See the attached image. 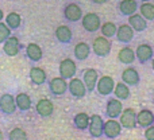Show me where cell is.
Returning <instances> with one entry per match:
<instances>
[{
  "label": "cell",
  "mask_w": 154,
  "mask_h": 140,
  "mask_svg": "<svg viewBox=\"0 0 154 140\" xmlns=\"http://www.w3.org/2000/svg\"><path fill=\"white\" fill-rule=\"evenodd\" d=\"M92 49L95 51L96 55L99 57H107L109 53H111V42L107 37H97L95 38L92 43Z\"/></svg>",
  "instance_id": "obj_1"
},
{
  "label": "cell",
  "mask_w": 154,
  "mask_h": 140,
  "mask_svg": "<svg viewBox=\"0 0 154 140\" xmlns=\"http://www.w3.org/2000/svg\"><path fill=\"white\" fill-rule=\"evenodd\" d=\"M128 24H130V26L133 27L134 31H137V32H142L147 28L146 19H145L142 15H137V13L130 15V18H128Z\"/></svg>",
  "instance_id": "obj_19"
},
{
  "label": "cell",
  "mask_w": 154,
  "mask_h": 140,
  "mask_svg": "<svg viewBox=\"0 0 154 140\" xmlns=\"http://www.w3.org/2000/svg\"><path fill=\"white\" fill-rule=\"evenodd\" d=\"M0 111L4 115H12L16 111L15 97L10 93H4L0 97Z\"/></svg>",
  "instance_id": "obj_7"
},
{
  "label": "cell",
  "mask_w": 154,
  "mask_h": 140,
  "mask_svg": "<svg viewBox=\"0 0 154 140\" xmlns=\"http://www.w3.org/2000/svg\"><path fill=\"white\" fill-rule=\"evenodd\" d=\"M91 54V47L88 43L80 42L75 46V57L77 61H85Z\"/></svg>",
  "instance_id": "obj_23"
},
{
  "label": "cell",
  "mask_w": 154,
  "mask_h": 140,
  "mask_svg": "<svg viewBox=\"0 0 154 140\" xmlns=\"http://www.w3.org/2000/svg\"><path fill=\"white\" fill-rule=\"evenodd\" d=\"M30 79L34 85H42L46 81V73L41 67H31L30 69Z\"/></svg>",
  "instance_id": "obj_26"
},
{
  "label": "cell",
  "mask_w": 154,
  "mask_h": 140,
  "mask_svg": "<svg viewBox=\"0 0 154 140\" xmlns=\"http://www.w3.org/2000/svg\"><path fill=\"white\" fill-rule=\"evenodd\" d=\"M0 140H3V132L0 131Z\"/></svg>",
  "instance_id": "obj_38"
},
{
  "label": "cell",
  "mask_w": 154,
  "mask_h": 140,
  "mask_svg": "<svg viewBox=\"0 0 154 140\" xmlns=\"http://www.w3.org/2000/svg\"><path fill=\"white\" fill-rule=\"evenodd\" d=\"M26 54H27V57H29V59H31V61H34V62L41 61L42 55H43L42 49H41L37 43H29L26 47Z\"/></svg>",
  "instance_id": "obj_24"
},
{
  "label": "cell",
  "mask_w": 154,
  "mask_h": 140,
  "mask_svg": "<svg viewBox=\"0 0 154 140\" xmlns=\"http://www.w3.org/2000/svg\"><path fill=\"white\" fill-rule=\"evenodd\" d=\"M72 31L68 26H60L56 28V38L60 43L68 45V43L72 42Z\"/></svg>",
  "instance_id": "obj_21"
},
{
  "label": "cell",
  "mask_w": 154,
  "mask_h": 140,
  "mask_svg": "<svg viewBox=\"0 0 154 140\" xmlns=\"http://www.w3.org/2000/svg\"><path fill=\"white\" fill-rule=\"evenodd\" d=\"M154 123V113L149 109H142L139 113H137V124L142 128H147Z\"/></svg>",
  "instance_id": "obj_17"
},
{
  "label": "cell",
  "mask_w": 154,
  "mask_h": 140,
  "mask_svg": "<svg viewBox=\"0 0 154 140\" xmlns=\"http://www.w3.org/2000/svg\"><path fill=\"white\" fill-rule=\"evenodd\" d=\"M88 130H89V135L92 138L97 139L101 138L104 135V121L99 115H92L89 117V125H88Z\"/></svg>",
  "instance_id": "obj_2"
},
{
  "label": "cell",
  "mask_w": 154,
  "mask_h": 140,
  "mask_svg": "<svg viewBox=\"0 0 154 140\" xmlns=\"http://www.w3.org/2000/svg\"><path fill=\"white\" fill-rule=\"evenodd\" d=\"M141 1H150V0H141Z\"/></svg>",
  "instance_id": "obj_40"
},
{
  "label": "cell",
  "mask_w": 154,
  "mask_h": 140,
  "mask_svg": "<svg viewBox=\"0 0 154 140\" xmlns=\"http://www.w3.org/2000/svg\"><path fill=\"white\" fill-rule=\"evenodd\" d=\"M141 15L143 16L146 20H153L154 19V4L149 1H143L141 5Z\"/></svg>",
  "instance_id": "obj_31"
},
{
  "label": "cell",
  "mask_w": 154,
  "mask_h": 140,
  "mask_svg": "<svg viewBox=\"0 0 154 140\" xmlns=\"http://www.w3.org/2000/svg\"><path fill=\"white\" fill-rule=\"evenodd\" d=\"M68 90L76 98H82L87 94V86H85L84 81L79 78H70L69 84H68Z\"/></svg>",
  "instance_id": "obj_5"
},
{
  "label": "cell",
  "mask_w": 154,
  "mask_h": 140,
  "mask_svg": "<svg viewBox=\"0 0 154 140\" xmlns=\"http://www.w3.org/2000/svg\"><path fill=\"white\" fill-rule=\"evenodd\" d=\"M93 3H96V4H104V3L107 1V0H92Z\"/></svg>",
  "instance_id": "obj_36"
},
{
  "label": "cell",
  "mask_w": 154,
  "mask_h": 140,
  "mask_svg": "<svg viewBox=\"0 0 154 140\" xmlns=\"http://www.w3.org/2000/svg\"><path fill=\"white\" fill-rule=\"evenodd\" d=\"M81 23L84 30L88 32H95L100 28V18L95 12H89L87 15H84L81 18Z\"/></svg>",
  "instance_id": "obj_3"
},
{
  "label": "cell",
  "mask_w": 154,
  "mask_h": 140,
  "mask_svg": "<svg viewBox=\"0 0 154 140\" xmlns=\"http://www.w3.org/2000/svg\"><path fill=\"white\" fill-rule=\"evenodd\" d=\"M116 38L122 43H130L134 38V30L130 24H122L116 30Z\"/></svg>",
  "instance_id": "obj_14"
},
{
  "label": "cell",
  "mask_w": 154,
  "mask_h": 140,
  "mask_svg": "<svg viewBox=\"0 0 154 140\" xmlns=\"http://www.w3.org/2000/svg\"><path fill=\"white\" fill-rule=\"evenodd\" d=\"M4 18V13H3V11H2V8H0V22H2V19Z\"/></svg>",
  "instance_id": "obj_37"
},
{
  "label": "cell",
  "mask_w": 154,
  "mask_h": 140,
  "mask_svg": "<svg viewBox=\"0 0 154 140\" xmlns=\"http://www.w3.org/2000/svg\"><path fill=\"white\" fill-rule=\"evenodd\" d=\"M118 58H119V61L122 64H133L134 59H135V51L131 47H123L120 49Z\"/></svg>",
  "instance_id": "obj_28"
},
{
  "label": "cell",
  "mask_w": 154,
  "mask_h": 140,
  "mask_svg": "<svg viewBox=\"0 0 154 140\" xmlns=\"http://www.w3.org/2000/svg\"><path fill=\"white\" fill-rule=\"evenodd\" d=\"M153 51L154 50L152 46L143 43V45H139L138 47H137L135 57L138 58V61L141 62V64H146L147 61H150V59L153 58Z\"/></svg>",
  "instance_id": "obj_15"
},
{
  "label": "cell",
  "mask_w": 154,
  "mask_h": 140,
  "mask_svg": "<svg viewBox=\"0 0 154 140\" xmlns=\"http://www.w3.org/2000/svg\"><path fill=\"white\" fill-rule=\"evenodd\" d=\"M145 138L147 140H154V125L153 124L146 128V131H145Z\"/></svg>",
  "instance_id": "obj_35"
},
{
  "label": "cell",
  "mask_w": 154,
  "mask_h": 140,
  "mask_svg": "<svg viewBox=\"0 0 154 140\" xmlns=\"http://www.w3.org/2000/svg\"><path fill=\"white\" fill-rule=\"evenodd\" d=\"M114 88H115V82L109 76L100 77L99 81L96 82V90H97V93L101 96L111 94V93L114 92Z\"/></svg>",
  "instance_id": "obj_4"
},
{
  "label": "cell",
  "mask_w": 154,
  "mask_h": 140,
  "mask_svg": "<svg viewBox=\"0 0 154 140\" xmlns=\"http://www.w3.org/2000/svg\"><path fill=\"white\" fill-rule=\"evenodd\" d=\"M153 101H154V97H153Z\"/></svg>",
  "instance_id": "obj_41"
},
{
  "label": "cell",
  "mask_w": 154,
  "mask_h": 140,
  "mask_svg": "<svg viewBox=\"0 0 154 140\" xmlns=\"http://www.w3.org/2000/svg\"><path fill=\"white\" fill-rule=\"evenodd\" d=\"M11 37V28L7 26V23L0 22V43H4Z\"/></svg>",
  "instance_id": "obj_33"
},
{
  "label": "cell",
  "mask_w": 154,
  "mask_h": 140,
  "mask_svg": "<svg viewBox=\"0 0 154 140\" xmlns=\"http://www.w3.org/2000/svg\"><path fill=\"white\" fill-rule=\"evenodd\" d=\"M5 23H7V26L10 27L11 30H16L20 27L22 18L18 12H10L7 15V18H5Z\"/></svg>",
  "instance_id": "obj_30"
},
{
  "label": "cell",
  "mask_w": 154,
  "mask_h": 140,
  "mask_svg": "<svg viewBox=\"0 0 154 140\" xmlns=\"http://www.w3.org/2000/svg\"><path fill=\"white\" fill-rule=\"evenodd\" d=\"M106 112H107V116L111 117V119L119 117L120 113L123 112V105L119 98H109V100L107 101Z\"/></svg>",
  "instance_id": "obj_11"
},
{
  "label": "cell",
  "mask_w": 154,
  "mask_h": 140,
  "mask_svg": "<svg viewBox=\"0 0 154 140\" xmlns=\"http://www.w3.org/2000/svg\"><path fill=\"white\" fill-rule=\"evenodd\" d=\"M120 125L127 130H133L137 127V113L133 108H127L120 113Z\"/></svg>",
  "instance_id": "obj_6"
},
{
  "label": "cell",
  "mask_w": 154,
  "mask_h": 140,
  "mask_svg": "<svg viewBox=\"0 0 154 140\" xmlns=\"http://www.w3.org/2000/svg\"><path fill=\"white\" fill-rule=\"evenodd\" d=\"M73 123H75V127L80 131H85L89 125V117H88L87 113L81 112V113H77L73 119Z\"/></svg>",
  "instance_id": "obj_29"
},
{
  "label": "cell",
  "mask_w": 154,
  "mask_h": 140,
  "mask_svg": "<svg viewBox=\"0 0 154 140\" xmlns=\"http://www.w3.org/2000/svg\"><path fill=\"white\" fill-rule=\"evenodd\" d=\"M115 94V97L119 98L120 101L122 100H127L128 97H130V89H128V85L125 84V82H119V84L115 85L114 88V92H112Z\"/></svg>",
  "instance_id": "obj_27"
},
{
  "label": "cell",
  "mask_w": 154,
  "mask_h": 140,
  "mask_svg": "<svg viewBox=\"0 0 154 140\" xmlns=\"http://www.w3.org/2000/svg\"><path fill=\"white\" fill-rule=\"evenodd\" d=\"M119 8L120 13L122 15H126V16H130L133 13H135L137 8H138V4H137L135 0H122L118 5Z\"/></svg>",
  "instance_id": "obj_22"
},
{
  "label": "cell",
  "mask_w": 154,
  "mask_h": 140,
  "mask_svg": "<svg viewBox=\"0 0 154 140\" xmlns=\"http://www.w3.org/2000/svg\"><path fill=\"white\" fill-rule=\"evenodd\" d=\"M76 62L72 61L70 58H66L64 61H61L60 64V74H61L62 78L65 79H70L75 77L76 74Z\"/></svg>",
  "instance_id": "obj_9"
},
{
  "label": "cell",
  "mask_w": 154,
  "mask_h": 140,
  "mask_svg": "<svg viewBox=\"0 0 154 140\" xmlns=\"http://www.w3.org/2000/svg\"><path fill=\"white\" fill-rule=\"evenodd\" d=\"M82 81L87 86V92H93L96 89V82H97V71L95 69H87L84 71Z\"/></svg>",
  "instance_id": "obj_18"
},
{
  "label": "cell",
  "mask_w": 154,
  "mask_h": 140,
  "mask_svg": "<svg viewBox=\"0 0 154 140\" xmlns=\"http://www.w3.org/2000/svg\"><path fill=\"white\" fill-rule=\"evenodd\" d=\"M152 66H153V70H154V58H153V61H152Z\"/></svg>",
  "instance_id": "obj_39"
},
{
  "label": "cell",
  "mask_w": 154,
  "mask_h": 140,
  "mask_svg": "<svg viewBox=\"0 0 154 140\" xmlns=\"http://www.w3.org/2000/svg\"><path fill=\"white\" fill-rule=\"evenodd\" d=\"M15 103H16V108L20 109L22 112L29 111L32 105L31 98H30V96L27 93H19L15 97Z\"/></svg>",
  "instance_id": "obj_25"
},
{
  "label": "cell",
  "mask_w": 154,
  "mask_h": 140,
  "mask_svg": "<svg viewBox=\"0 0 154 140\" xmlns=\"http://www.w3.org/2000/svg\"><path fill=\"white\" fill-rule=\"evenodd\" d=\"M122 81L125 82V84L130 85V86H135V85L139 84L141 77H139V73L134 69V67H127V69L122 73Z\"/></svg>",
  "instance_id": "obj_16"
},
{
  "label": "cell",
  "mask_w": 154,
  "mask_h": 140,
  "mask_svg": "<svg viewBox=\"0 0 154 140\" xmlns=\"http://www.w3.org/2000/svg\"><path fill=\"white\" fill-rule=\"evenodd\" d=\"M64 16L68 22H72V23L81 20V18H82L81 7L75 4V3H70V4H68L64 8Z\"/></svg>",
  "instance_id": "obj_8"
},
{
  "label": "cell",
  "mask_w": 154,
  "mask_h": 140,
  "mask_svg": "<svg viewBox=\"0 0 154 140\" xmlns=\"http://www.w3.org/2000/svg\"><path fill=\"white\" fill-rule=\"evenodd\" d=\"M49 89L54 96H62L68 90V82L62 77H56L49 82Z\"/></svg>",
  "instance_id": "obj_10"
},
{
  "label": "cell",
  "mask_w": 154,
  "mask_h": 140,
  "mask_svg": "<svg viewBox=\"0 0 154 140\" xmlns=\"http://www.w3.org/2000/svg\"><path fill=\"white\" fill-rule=\"evenodd\" d=\"M3 50L8 57H15L19 53V40L16 37H10L3 45Z\"/></svg>",
  "instance_id": "obj_20"
},
{
  "label": "cell",
  "mask_w": 154,
  "mask_h": 140,
  "mask_svg": "<svg viewBox=\"0 0 154 140\" xmlns=\"http://www.w3.org/2000/svg\"><path fill=\"white\" fill-rule=\"evenodd\" d=\"M35 111H37V113L41 117H49L53 115L54 105L48 98H41L37 103V105H35Z\"/></svg>",
  "instance_id": "obj_13"
},
{
  "label": "cell",
  "mask_w": 154,
  "mask_h": 140,
  "mask_svg": "<svg viewBox=\"0 0 154 140\" xmlns=\"http://www.w3.org/2000/svg\"><path fill=\"white\" fill-rule=\"evenodd\" d=\"M120 132H122V125L115 119H111L107 123H104V135L108 139L118 138V136L120 135Z\"/></svg>",
  "instance_id": "obj_12"
},
{
  "label": "cell",
  "mask_w": 154,
  "mask_h": 140,
  "mask_svg": "<svg viewBox=\"0 0 154 140\" xmlns=\"http://www.w3.org/2000/svg\"><path fill=\"white\" fill-rule=\"evenodd\" d=\"M100 30H101V34H103L104 37H107V38H112L114 35H116V30H118V27L115 26L114 23H111V22H107V23H104L103 26L100 27Z\"/></svg>",
  "instance_id": "obj_32"
},
{
  "label": "cell",
  "mask_w": 154,
  "mask_h": 140,
  "mask_svg": "<svg viewBox=\"0 0 154 140\" xmlns=\"http://www.w3.org/2000/svg\"><path fill=\"white\" fill-rule=\"evenodd\" d=\"M10 139L11 140H26L27 135L22 128H14L10 132Z\"/></svg>",
  "instance_id": "obj_34"
}]
</instances>
